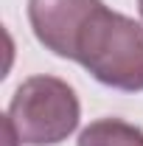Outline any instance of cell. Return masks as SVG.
I'll return each mask as SVG.
<instances>
[{
  "label": "cell",
  "mask_w": 143,
  "mask_h": 146,
  "mask_svg": "<svg viewBox=\"0 0 143 146\" xmlns=\"http://www.w3.org/2000/svg\"><path fill=\"white\" fill-rule=\"evenodd\" d=\"M84 70L115 90H143V25L121 11L101 6L79 36L76 56Z\"/></svg>",
  "instance_id": "cell-1"
},
{
  "label": "cell",
  "mask_w": 143,
  "mask_h": 146,
  "mask_svg": "<svg viewBox=\"0 0 143 146\" xmlns=\"http://www.w3.org/2000/svg\"><path fill=\"white\" fill-rule=\"evenodd\" d=\"M81 118L79 96L56 76H31L20 84L6 112V129L23 146H59Z\"/></svg>",
  "instance_id": "cell-2"
},
{
  "label": "cell",
  "mask_w": 143,
  "mask_h": 146,
  "mask_svg": "<svg viewBox=\"0 0 143 146\" xmlns=\"http://www.w3.org/2000/svg\"><path fill=\"white\" fill-rule=\"evenodd\" d=\"M101 6L104 0H28V23L39 45L73 59L84 25Z\"/></svg>",
  "instance_id": "cell-3"
},
{
  "label": "cell",
  "mask_w": 143,
  "mask_h": 146,
  "mask_svg": "<svg viewBox=\"0 0 143 146\" xmlns=\"http://www.w3.org/2000/svg\"><path fill=\"white\" fill-rule=\"evenodd\" d=\"M79 146H143V129L121 118H98L81 129Z\"/></svg>",
  "instance_id": "cell-4"
},
{
  "label": "cell",
  "mask_w": 143,
  "mask_h": 146,
  "mask_svg": "<svg viewBox=\"0 0 143 146\" xmlns=\"http://www.w3.org/2000/svg\"><path fill=\"white\" fill-rule=\"evenodd\" d=\"M138 11H140V17H143V0H138Z\"/></svg>",
  "instance_id": "cell-5"
}]
</instances>
